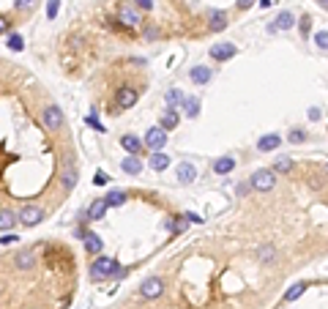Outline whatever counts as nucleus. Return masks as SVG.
Here are the masks:
<instances>
[{
  "label": "nucleus",
  "instance_id": "obj_1",
  "mask_svg": "<svg viewBox=\"0 0 328 309\" xmlns=\"http://www.w3.org/2000/svg\"><path fill=\"white\" fill-rule=\"evenodd\" d=\"M249 186H254L257 192H271L276 186V175H273V170H257L249 178Z\"/></svg>",
  "mask_w": 328,
  "mask_h": 309
},
{
  "label": "nucleus",
  "instance_id": "obj_2",
  "mask_svg": "<svg viewBox=\"0 0 328 309\" xmlns=\"http://www.w3.org/2000/svg\"><path fill=\"white\" fill-rule=\"evenodd\" d=\"M115 266H118V263H115L112 257H104V254H99L96 263L90 266V277H93V279H107V277H112Z\"/></svg>",
  "mask_w": 328,
  "mask_h": 309
},
{
  "label": "nucleus",
  "instance_id": "obj_3",
  "mask_svg": "<svg viewBox=\"0 0 328 309\" xmlns=\"http://www.w3.org/2000/svg\"><path fill=\"white\" fill-rule=\"evenodd\" d=\"M162 293H164V279H159V277H148L139 285V295L143 298H159Z\"/></svg>",
  "mask_w": 328,
  "mask_h": 309
},
{
  "label": "nucleus",
  "instance_id": "obj_4",
  "mask_svg": "<svg viewBox=\"0 0 328 309\" xmlns=\"http://www.w3.org/2000/svg\"><path fill=\"white\" fill-rule=\"evenodd\" d=\"M145 145L153 148V151H164L167 131L162 129V126H153V129H148V131H145Z\"/></svg>",
  "mask_w": 328,
  "mask_h": 309
},
{
  "label": "nucleus",
  "instance_id": "obj_5",
  "mask_svg": "<svg viewBox=\"0 0 328 309\" xmlns=\"http://www.w3.org/2000/svg\"><path fill=\"white\" fill-rule=\"evenodd\" d=\"M44 123H46V129H52V131L63 129V110L55 107V104L44 107Z\"/></svg>",
  "mask_w": 328,
  "mask_h": 309
},
{
  "label": "nucleus",
  "instance_id": "obj_6",
  "mask_svg": "<svg viewBox=\"0 0 328 309\" xmlns=\"http://www.w3.org/2000/svg\"><path fill=\"white\" fill-rule=\"evenodd\" d=\"M236 52H238V50H236V44H232V41H222V44H213L208 55H211V60L222 63V60H230Z\"/></svg>",
  "mask_w": 328,
  "mask_h": 309
},
{
  "label": "nucleus",
  "instance_id": "obj_7",
  "mask_svg": "<svg viewBox=\"0 0 328 309\" xmlns=\"http://www.w3.org/2000/svg\"><path fill=\"white\" fill-rule=\"evenodd\" d=\"M41 208H36V205H25L22 211H19V222H22L25 227H33V225H38L41 222Z\"/></svg>",
  "mask_w": 328,
  "mask_h": 309
},
{
  "label": "nucleus",
  "instance_id": "obj_8",
  "mask_svg": "<svg viewBox=\"0 0 328 309\" xmlns=\"http://www.w3.org/2000/svg\"><path fill=\"white\" fill-rule=\"evenodd\" d=\"M120 170H123L126 175H139V172H143V162L137 159V153H129V156L120 159Z\"/></svg>",
  "mask_w": 328,
  "mask_h": 309
},
{
  "label": "nucleus",
  "instance_id": "obj_9",
  "mask_svg": "<svg viewBox=\"0 0 328 309\" xmlns=\"http://www.w3.org/2000/svg\"><path fill=\"white\" fill-rule=\"evenodd\" d=\"M178 123H180V115H178V110H175V107H167V110L162 112V120H159V126H162L164 131H172Z\"/></svg>",
  "mask_w": 328,
  "mask_h": 309
},
{
  "label": "nucleus",
  "instance_id": "obj_10",
  "mask_svg": "<svg viewBox=\"0 0 328 309\" xmlns=\"http://www.w3.org/2000/svg\"><path fill=\"white\" fill-rule=\"evenodd\" d=\"M189 77H192V82H194V85H208V82H211V77H213V71L208 69V66H192Z\"/></svg>",
  "mask_w": 328,
  "mask_h": 309
},
{
  "label": "nucleus",
  "instance_id": "obj_11",
  "mask_svg": "<svg viewBox=\"0 0 328 309\" xmlns=\"http://www.w3.org/2000/svg\"><path fill=\"white\" fill-rule=\"evenodd\" d=\"M208 28L213 33H219V30L227 28V14H224V11H219V9H211L208 11Z\"/></svg>",
  "mask_w": 328,
  "mask_h": 309
},
{
  "label": "nucleus",
  "instance_id": "obj_12",
  "mask_svg": "<svg viewBox=\"0 0 328 309\" xmlns=\"http://www.w3.org/2000/svg\"><path fill=\"white\" fill-rule=\"evenodd\" d=\"M282 145V137L279 134H263V137L257 140V148L263 153H271V151H276V148Z\"/></svg>",
  "mask_w": 328,
  "mask_h": 309
},
{
  "label": "nucleus",
  "instance_id": "obj_13",
  "mask_svg": "<svg viewBox=\"0 0 328 309\" xmlns=\"http://www.w3.org/2000/svg\"><path fill=\"white\" fill-rule=\"evenodd\" d=\"M137 104V91L134 88H120L118 91V107L120 110H129V107Z\"/></svg>",
  "mask_w": 328,
  "mask_h": 309
},
{
  "label": "nucleus",
  "instance_id": "obj_14",
  "mask_svg": "<svg viewBox=\"0 0 328 309\" xmlns=\"http://www.w3.org/2000/svg\"><path fill=\"white\" fill-rule=\"evenodd\" d=\"M118 17H120V22H123L126 28H137V25H139V14H137L134 9H129V6H120Z\"/></svg>",
  "mask_w": 328,
  "mask_h": 309
},
{
  "label": "nucleus",
  "instance_id": "obj_15",
  "mask_svg": "<svg viewBox=\"0 0 328 309\" xmlns=\"http://www.w3.org/2000/svg\"><path fill=\"white\" fill-rule=\"evenodd\" d=\"M232 170H236V159L232 156H219L216 162H213V172H216V175H230Z\"/></svg>",
  "mask_w": 328,
  "mask_h": 309
},
{
  "label": "nucleus",
  "instance_id": "obj_16",
  "mask_svg": "<svg viewBox=\"0 0 328 309\" xmlns=\"http://www.w3.org/2000/svg\"><path fill=\"white\" fill-rule=\"evenodd\" d=\"M85 252L88 254H102V249H104V241L96 236V233H85Z\"/></svg>",
  "mask_w": 328,
  "mask_h": 309
},
{
  "label": "nucleus",
  "instance_id": "obj_17",
  "mask_svg": "<svg viewBox=\"0 0 328 309\" xmlns=\"http://www.w3.org/2000/svg\"><path fill=\"white\" fill-rule=\"evenodd\" d=\"M293 25H296V17H293L290 11H282V14L276 17V22L268 25V30H271V33H273V30H290Z\"/></svg>",
  "mask_w": 328,
  "mask_h": 309
},
{
  "label": "nucleus",
  "instance_id": "obj_18",
  "mask_svg": "<svg viewBox=\"0 0 328 309\" xmlns=\"http://www.w3.org/2000/svg\"><path fill=\"white\" fill-rule=\"evenodd\" d=\"M148 167L151 170H156V172H164L167 167H170V156L162 151H156V153H151V159H148Z\"/></svg>",
  "mask_w": 328,
  "mask_h": 309
},
{
  "label": "nucleus",
  "instance_id": "obj_19",
  "mask_svg": "<svg viewBox=\"0 0 328 309\" xmlns=\"http://www.w3.org/2000/svg\"><path fill=\"white\" fill-rule=\"evenodd\" d=\"M107 208H110V205H107V200H104V197H102V200H96V203H90V205H88V211H85V213H88V222L104 219Z\"/></svg>",
  "mask_w": 328,
  "mask_h": 309
},
{
  "label": "nucleus",
  "instance_id": "obj_20",
  "mask_svg": "<svg viewBox=\"0 0 328 309\" xmlns=\"http://www.w3.org/2000/svg\"><path fill=\"white\" fill-rule=\"evenodd\" d=\"M194 178H197L194 164H189V162L178 164V184H194Z\"/></svg>",
  "mask_w": 328,
  "mask_h": 309
},
{
  "label": "nucleus",
  "instance_id": "obj_21",
  "mask_svg": "<svg viewBox=\"0 0 328 309\" xmlns=\"http://www.w3.org/2000/svg\"><path fill=\"white\" fill-rule=\"evenodd\" d=\"M120 145H123L129 153H139V151H143V140L134 137V134H123V137H120Z\"/></svg>",
  "mask_w": 328,
  "mask_h": 309
},
{
  "label": "nucleus",
  "instance_id": "obj_22",
  "mask_svg": "<svg viewBox=\"0 0 328 309\" xmlns=\"http://www.w3.org/2000/svg\"><path fill=\"white\" fill-rule=\"evenodd\" d=\"M104 200H107V205H110V208H120L129 197H126V192H123V189H112V192H107V197H104Z\"/></svg>",
  "mask_w": 328,
  "mask_h": 309
},
{
  "label": "nucleus",
  "instance_id": "obj_23",
  "mask_svg": "<svg viewBox=\"0 0 328 309\" xmlns=\"http://www.w3.org/2000/svg\"><path fill=\"white\" fill-rule=\"evenodd\" d=\"M14 263H17L19 271H28V268H33V263H36V254L25 249V252H19V254H17V260H14Z\"/></svg>",
  "mask_w": 328,
  "mask_h": 309
},
{
  "label": "nucleus",
  "instance_id": "obj_24",
  "mask_svg": "<svg viewBox=\"0 0 328 309\" xmlns=\"http://www.w3.org/2000/svg\"><path fill=\"white\" fill-rule=\"evenodd\" d=\"M183 110H186V118H197L200 115V99L197 96H186L183 99Z\"/></svg>",
  "mask_w": 328,
  "mask_h": 309
},
{
  "label": "nucleus",
  "instance_id": "obj_25",
  "mask_svg": "<svg viewBox=\"0 0 328 309\" xmlns=\"http://www.w3.org/2000/svg\"><path fill=\"white\" fill-rule=\"evenodd\" d=\"M17 222H19V216H14L11 211H0V233H9Z\"/></svg>",
  "mask_w": 328,
  "mask_h": 309
},
{
  "label": "nucleus",
  "instance_id": "obj_26",
  "mask_svg": "<svg viewBox=\"0 0 328 309\" xmlns=\"http://www.w3.org/2000/svg\"><path fill=\"white\" fill-rule=\"evenodd\" d=\"M183 93H180L178 88H170L167 91V96H164V102H167V107H178V104H183Z\"/></svg>",
  "mask_w": 328,
  "mask_h": 309
},
{
  "label": "nucleus",
  "instance_id": "obj_27",
  "mask_svg": "<svg viewBox=\"0 0 328 309\" xmlns=\"http://www.w3.org/2000/svg\"><path fill=\"white\" fill-rule=\"evenodd\" d=\"M167 230H170V233L186 230V216H170V219H167Z\"/></svg>",
  "mask_w": 328,
  "mask_h": 309
},
{
  "label": "nucleus",
  "instance_id": "obj_28",
  "mask_svg": "<svg viewBox=\"0 0 328 309\" xmlns=\"http://www.w3.org/2000/svg\"><path fill=\"white\" fill-rule=\"evenodd\" d=\"M77 170H71V167H69V170H66L63 172V178H60V184H63V189H74V184H77Z\"/></svg>",
  "mask_w": 328,
  "mask_h": 309
},
{
  "label": "nucleus",
  "instance_id": "obj_29",
  "mask_svg": "<svg viewBox=\"0 0 328 309\" xmlns=\"http://www.w3.org/2000/svg\"><path fill=\"white\" fill-rule=\"evenodd\" d=\"M304 290H306V285H304V282H296V285H293L290 290L285 293V301H296L298 295H304Z\"/></svg>",
  "mask_w": 328,
  "mask_h": 309
},
{
  "label": "nucleus",
  "instance_id": "obj_30",
  "mask_svg": "<svg viewBox=\"0 0 328 309\" xmlns=\"http://www.w3.org/2000/svg\"><path fill=\"white\" fill-rule=\"evenodd\" d=\"M290 170H293V159L279 156L276 162H273V172H290Z\"/></svg>",
  "mask_w": 328,
  "mask_h": 309
},
{
  "label": "nucleus",
  "instance_id": "obj_31",
  "mask_svg": "<svg viewBox=\"0 0 328 309\" xmlns=\"http://www.w3.org/2000/svg\"><path fill=\"white\" fill-rule=\"evenodd\" d=\"M257 257H260V263H271V260H276V249L273 246H263L257 252Z\"/></svg>",
  "mask_w": 328,
  "mask_h": 309
},
{
  "label": "nucleus",
  "instance_id": "obj_32",
  "mask_svg": "<svg viewBox=\"0 0 328 309\" xmlns=\"http://www.w3.org/2000/svg\"><path fill=\"white\" fill-rule=\"evenodd\" d=\"M9 47H11V50H14V52H22V50H25V41H22V36H19V33H11V36H9Z\"/></svg>",
  "mask_w": 328,
  "mask_h": 309
},
{
  "label": "nucleus",
  "instance_id": "obj_33",
  "mask_svg": "<svg viewBox=\"0 0 328 309\" xmlns=\"http://www.w3.org/2000/svg\"><path fill=\"white\" fill-rule=\"evenodd\" d=\"M314 44H317L320 50H328V30H317V33H314Z\"/></svg>",
  "mask_w": 328,
  "mask_h": 309
},
{
  "label": "nucleus",
  "instance_id": "obj_34",
  "mask_svg": "<svg viewBox=\"0 0 328 309\" xmlns=\"http://www.w3.org/2000/svg\"><path fill=\"white\" fill-rule=\"evenodd\" d=\"M58 11H60V0H46V17L55 19Z\"/></svg>",
  "mask_w": 328,
  "mask_h": 309
},
{
  "label": "nucleus",
  "instance_id": "obj_35",
  "mask_svg": "<svg viewBox=\"0 0 328 309\" xmlns=\"http://www.w3.org/2000/svg\"><path fill=\"white\" fill-rule=\"evenodd\" d=\"M287 140H290V143H304V140H306V134L301 131V129H293L290 134H287Z\"/></svg>",
  "mask_w": 328,
  "mask_h": 309
},
{
  "label": "nucleus",
  "instance_id": "obj_36",
  "mask_svg": "<svg viewBox=\"0 0 328 309\" xmlns=\"http://www.w3.org/2000/svg\"><path fill=\"white\" fill-rule=\"evenodd\" d=\"M14 6L19 11H30L33 6H36V0H14Z\"/></svg>",
  "mask_w": 328,
  "mask_h": 309
},
{
  "label": "nucleus",
  "instance_id": "obj_37",
  "mask_svg": "<svg viewBox=\"0 0 328 309\" xmlns=\"http://www.w3.org/2000/svg\"><path fill=\"white\" fill-rule=\"evenodd\" d=\"M309 30H312V19L309 17H301V33H304V36H309Z\"/></svg>",
  "mask_w": 328,
  "mask_h": 309
},
{
  "label": "nucleus",
  "instance_id": "obj_38",
  "mask_svg": "<svg viewBox=\"0 0 328 309\" xmlns=\"http://www.w3.org/2000/svg\"><path fill=\"white\" fill-rule=\"evenodd\" d=\"M107 181H110V175H107V172H102V170H99V172H96V178H93V184H96V186H104Z\"/></svg>",
  "mask_w": 328,
  "mask_h": 309
},
{
  "label": "nucleus",
  "instance_id": "obj_39",
  "mask_svg": "<svg viewBox=\"0 0 328 309\" xmlns=\"http://www.w3.org/2000/svg\"><path fill=\"white\" fill-rule=\"evenodd\" d=\"M88 123L93 126V129H96V131H104V126L102 123H99V118L96 115H93V112H90V115H88Z\"/></svg>",
  "mask_w": 328,
  "mask_h": 309
},
{
  "label": "nucleus",
  "instance_id": "obj_40",
  "mask_svg": "<svg viewBox=\"0 0 328 309\" xmlns=\"http://www.w3.org/2000/svg\"><path fill=\"white\" fill-rule=\"evenodd\" d=\"M134 6H139V9H145V11H151L153 9V0H131Z\"/></svg>",
  "mask_w": 328,
  "mask_h": 309
},
{
  "label": "nucleus",
  "instance_id": "obj_41",
  "mask_svg": "<svg viewBox=\"0 0 328 309\" xmlns=\"http://www.w3.org/2000/svg\"><path fill=\"white\" fill-rule=\"evenodd\" d=\"M14 241H19L14 233H6V236H0V244H3V246H6V244H14Z\"/></svg>",
  "mask_w": 328,
  "mask_h": 309
},
{
  "label": "nucleus",
  "instance_id": "obj_42",
  "mask_svg": "<svg viewBox=\"0 0 328 309\" xmlns=\"http://www.w3.org/2000/svg\"><path fill=\"white\" fill-rule=\"evenodd\" d=\"M306 115H309V120H320L323 112H320V107H309V112H306Z\"/></svg>",
  "mask_w": 328,
  "mask_h": 309
},
{
  "label": "nucleus",
  "instance_id": "obj_43",
  "mask_svg": "<svg viewBox=\"0 0 328 309\" xmlns=\"http://www.w3.org/2000/svg\"><path fill=\"white\" fill-rule=\"evenodd\" d=\"M254 3H257V0H238V3H236V6H238V9H241V11H246V9H252V6H254Z\"/></svg>",
  "mask_w": 328,
  "mask_h": 309
},
{
  "label": "nucleus",
  "instance_id": "obj_44",
  "mask_svg": "<svg viewBox=\"0 0 328 309\" xmlns=\"http://www.w3.org/2000/svg\"><path fill=\"white\" fill-rule=\"evenodd\" d=\"M126 274H129V268H120V266H115V271H112V277H115V279H123Z\"/></svg>",
  "mask_w": 328,
  "mask_h": 309
},
{
  "label": "nucleus",
  "instance_id": "obj_45",
  "mask_svg": "<svg viewBox=\"0 0 328 309\" xmlns=\"http://www.w3.org/2000/svg\"><path fill=\"white\" fill-rule=\"evenodd\" d=\"M6 30H9V22H6V17L3 14H0V36H3V33Z\"/></svg>",
  "mask_w": 328,
  "mask_h": 309
},
{
  "label": "nucleus",
  "instance_id": "obj_46",
  "mask_svg": "<svg viewBox=\"0 0 328 309\" xmlns=\"http://www.w3.org/2000/svg\"><path fill=\"white\" fill-rule=\"evenodd\" d=\"M186 219H189V222H197V225H200V222H203V219L197 216V213H186Z\"/></svg>",
  "mask_w": 328,
  "mask_h": 309
},
{
  "label": "nucleus",
  "instance_id": "obj_47",
  "mask_svg": "<svg viewBox=\"0 0 328 309\" xmlns=\"http://www.w3.org/2000/svg\"><path fill=\"white\" fill-rule=\"evenodd\" d=\"M317 3H320V6H325V9H328V0H317Z\"/></svg>",
  "mask_w": 328,
  "mask_h": 309
},
{
  "label": "nucleus",
  "instance_id": "obj_48",
  "mask_svg": "<svg viewBox=\"0 0 328 309\" xmlns=\"http://www.w3.org/2000/svg\"><path fill=\"white\" fill-rule=\"evenodd\" d=\"M325 175H328V164H325Z\"/></svg>",
  "mask_w": 328,
  "mask_h": 309
}]
</instances>
